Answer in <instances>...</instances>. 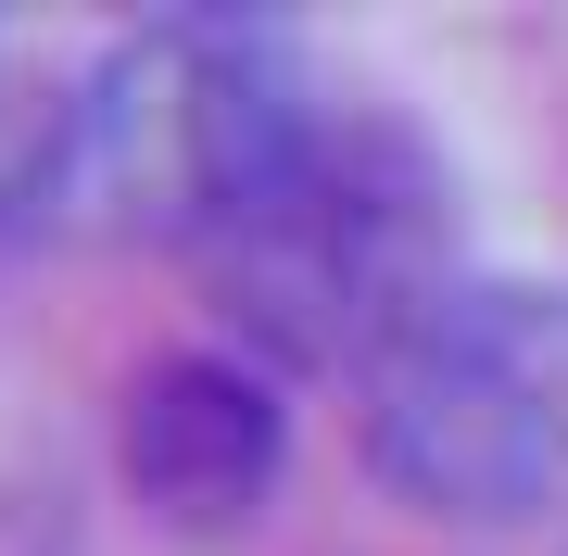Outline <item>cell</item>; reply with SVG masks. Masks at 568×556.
<instances>
[{
    "label": "cell",
    "instance_id": "6da1fadb",
    "mask_svg": "<svg viewBox=\"0 0 568 556\" xmlns=\"http://www.w3.org/2000/svg\"><path fill=\"white\" fill-rule=\"evenodd\" d=\"M316 77L291 39L241 13H164L114 39L89 77H63L51 140V241H126V253H203L241 228V203L304 152Z\"/></svg>",
    "mask_w": 568,
    "mask_h": 556
},
{
    "label": "cell",
    "instance_id": "7a4b0ae2",
    "mask_svg": "<svg viewBox=\"0 0 568 556\" xmlns=\"http://www.w3.org/2000/svg\"><path fill=\"white\" fill-rule=\"evenodd\" d=\"M215 304H227V354L278 367H379L455 291V190L429 165V140H405L392 114H342L328 102L304 127L278 178L241 203V228L203 253Z\"/></svg>",
    "mask_w": 568,
    "mask_h": 556
},
{
    "label": "cell",
    "instance_id": "3957f363",
    "mask_svg": "<svg viewBox=\"0 0 568 556\" xmlns=\"http://www.w3.org/2000/svg\"><path fill=\"white\" fill-rule=\"evenodd\" d=\"M354 443L443 532H568V291L455 279L354 380Z\"/></svg>",
    "mask_w": 568,
    "mask_h": 556
},
{
    "label": "cell",
    "instance_id": "277c9868",
    "mask_svg": "<svg viewBox=\"0 0 568 556\" xmlns=\"http://www.w3.org/2000/svg\"><path fill=\"white\" fill-rule=\"evenodd\" d=\"M114 468L164 532H241L291 468V405L253 354L227 342H178L126 380L114 405Z\"/></svg>",
    "mask_w": 568,
    "mask_h": 556
},
{
    "label": "cell",
    "instance_id": "5b68a950",
    "mask_svg": "<svg viewBox=\"0 0 568 556\" xmlns=\"http://www.w3.org/2000/svg\"><path fill=\"white\" fill-rule=\"evenodd\" d=\"M51 140H63V89L0 63V253L51 241Z\"/></svg>",
    "mask_w": 568,
    "mask_h": 556
}]
</instances>
